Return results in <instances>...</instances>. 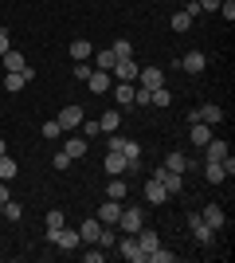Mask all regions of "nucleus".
I'll use <instances>...</instances> for the list:
<instances>
[{"instance_id": "obj_10", "label": "nucleus", "mask_w": 235, "mask_h": 263, "mask_svg": "<svg viewBox=\"0 0 235 263\" xmlns=\"http://www.w3.org/2000/svg\"><path fill=\"white\" fill-rule=\"evenodd\" d=\"M32 83V67L28 71H4V90H24Z\"/></svg>"}, {"instance_id": "obj_25", "label": "nucleus", "mask_w": 235, "mask_h": 263, "mask_svg": "<svg viewBox=\"0 0 235 263\" xmlns=\"http://www.w3.org/2000/svg\"><path fill=\"white\" fill-rule=\"evenodd\" d=\"M0 59H4V71H28V59L20 51H4Z\"/></svg>"}, {"instance_id": "obj_21", "label": "nucleus", "mask_w": 235, "mask_h": 263, "mask_svg": "<svg viewBox=\"0 0 235 263\" xmlns=\"http://www.w3.org/2000/svg\"><path fill=\"white\" fill-rule=\"evenodd\" d=\"M98 232H102V220H82V224H78L82 243H94V240H98Z\"/></svg>"}, {"instance_id": "obj_14", "label": "nucleus", "mask_w": 235, "mask_h": 263, "mask_svg": "<svg viewBox=\"0 0 235 263\" xmlns=\"http://www.w3.org/2000/svg\"><path fill=\"white\" fill-rule=\"evenodd\" d=\"M122 209H125L122 200H110V197H106V200H102V212H98V220H102V224H118Z\"/></svg>"}, {"instance_id": "obj_12", "label": "nucleus", "mask_w": 235, "mask_h": 263, "mask_svg": "<svg viewBox=\"0 0 235 263\" xmlns=\"http://www.w3.org/2000/svg\"><path fill=\"white\" fill-rule=\"evenodd\" d=\"M110 71H114V79H118V83H134V79H137V63H134V59H118Z\"/></svg>"}, {"instance_id": "obj_41", "label": "nucleus", "mask_w": 235, "mask_h": 263, "mask_svg": "<svg viewBox=\"0 0 235 263\" xmlns=\"http://www.w3.org/2000/svg\"><path fill=\"white\" fill-rule=\"evenodd\" d=\"M51 165H55L59 173H63V169H71V157H67V154H63V149H59V154H55V157H51Z\"/></svg>"}, {"instance_id": "obj_20", "label": "nucleus", "mask_w": 235, "mask_h": 263, "mask_svg": "<svg viewBox=\"0 0 235 263\" xmlns=\"http://www.w3.org/2000/svg\"><path fill=\"white\" fill-rule=\"evenodd\" d=\"M137 248H141V252H145V259H149V252H153V248H161L157 232H153V228H141V232H137Z\"/></svg>"}, {"instance_id": "obj_43", "label": "nucleus", "mask_w": 235, "mask_h": 263, "mask_svg": "<svg viewBox=\"0 0 235 263\" xmlns=\"http://www.w3.org/2000/svg\"><path fill=\"white\" fill-rule=\"evenodd\" d=\"M196 4H200V12H216L220 8V0H196Z\"/></svg>"}, {"instance_id": "obj_31", "label": "nucleus", "mask_w": 235, "mask_h": 263, "mask_svg": "<svg viewBox=\"0 0 235 263\" xmlns=\"http://www.w3.org/2000/svg\"><path fill=\"white\" fill-rule=\"evenodd\" d=\"M16 173H20V165L12 161L8 154H4V157H0V181H12V177H16Z\"/></svg>"}, {"instance_id": "obj_18", "label": "nucleus", "mask_w": 235, "mask_h": 263, "mask_svg": "<svg viewBox=\"0 0 235 263\" xmlns=\"http://www.w3.org/2000/svg\"><path fill=\"white\" fill-rule=\"evenodd\" d=\"M87 87L94 90V95H106V90H110V71H90Z\"/></svg>"}, {"instance_id": "obj_39", "label": "nucleus", "mask_w": 235, "mask_h": 263, "mask_svg": "<svg viewBox=\"0 0 235 263\" xmlns=\"http://www.w3.org/2000/svg\"><path fill=\"white\" fill-rule=\"evenodd\" d=\"M114 63H118V59H114V51H98V67H94V71H110Z\"/></svg>"}, {"instance_id": "obj_22", "label": "nucleus", "mask_w": 235, "mask_h": 263, "mask_svg": "<svg viewBox=\"0 0 235 263\" xmlns=\"http://www.w3.org/2000/svg\"><path fill=\"white\" fill-rule=\"evenodd\" d=\"M165 169H168V173H184V169H192V157H184V154H168V157H165Z\"/></svg>"}, {"instance_id": "obj_8", "label": "nucleus", "mask_w": 235, "mask_h": 263, "mask_svg": "<svg viewBox=\"0 0 235 263\" xmlns=\"http://www.w3.org/2000/svg\"><path fill=\"white\" fill-rule=\"evenodd\" d=\"M157 181H161V185H165V193H168V197H173V193H180V189H184V173H168V169H165V165H161V169H157Z\"/></svg>"}, {"instance_id": "obj_27", "label": "nucleus", "mask_w": 235, "mask_h": 263, "mask_svg": "<svg viewBox=\"0 0 235 263\" xmlns=\"http://www.w3.org/2000/svg\"><path fill=\"white\" fill-rule=\"evenodd\" d=\"M125 193H130V185H125L122 177H110V185H106V197H110V200H125Z\"/></svg>"}, {"instance_id": "obj_7", "label": "nucleus", "mask_w": 235, "mask_h": 263, "mask_svg": "<svg viewBox=\"0 0 235 263\" xmlns=\"http://www.w3.org/2000/svg\"><path fill=\"white\" fill-rule=\"evenodd\" d=\"M82 118H87V114H82V106H75V102H71V106H63L59 110V126H63V130H75V126H82Z\"/></svg>"}, {"instance_id": "obj_30", "label": "nucleus", "mask_w": 235, "mask_h": 263, "mask_svg": "<svg viewBox=\"0 0 235 263\" xmlns=\"http://www.w3.org/2000/svg\"><path fill=\"white\" fill-rule=\"evenodd\" d=\"M63 154L75 161V157H82L87 154V138H67V145H63Z\"/></svg>"}, {"instance_id": "obj_19", "label": "nucleus", "mask_w": 235, "mask_h": 263, "mask_svg": "<svg viewBox=\"0 0 235 263\" xmlns=\"http://www.w3.org/2000/svg\"><path fill=\"white\" fill-rule=\"evenodd\" d=\"M204 154H208V157H204V161H224V157L231 154V149H227V142H220V138H212V142L204 145Z\"/></svg>"}, {"instance_id": "obj_13", "label": "nucleus", "mask_w": 235, "mask_h": 263, "mask_svg": "<svg viewBox=\"0 0 235 263\" xmlns=\"http://www.w3.org/2000/svg\"><path fill=\"white\" fill-rule=\"evenodd\" d=\"M118 149H122V157H125V165H130V169H137V165H141V145H137L134 138H122V145H118Z\"/></svg>"}, {"instance_id": "obj_44", "label": "nucleus", "mask_w": 235, "mask_h": 263, "mask_svg": "<svg viewBox=\"0 0 235 263\" xmlns=\"http://www.w3.org/2000/svg\"><path fill=\"white\" fill-rule=\"evenodd\" d=\"M220 165H224V173H227V177L235 173V157H231V154H227V157H224V161H220Z\"/></svg>"}, {"instance_id": "obj_32", "label": "nucleus", "mask_w": 235, "mask_h": 263, "mask_svg": "<svg viewBox=\"0 0 235 263\" xmlns=\"http://www.w3.org/2000/svg\"><path fill=\"white\" fill-rule=\"evenodd\" d=\"M110 51H114V59H134V44H130V40H118Z\"/></svg>"}, {"instance_id": "obj_42", "label": "nucleus", "mask_w": 235, "mask_h": 263, "mask_svg": "<svg viewBox=\"0 0 235 263\" xmlns=\"http://www.w3.org/2000/svg\"><path fill=\"white\" fill-rule=\"evenodd\" d=\"M90 71H94V67H90V63H75V75L82 79V83H87V79H90Z\"/></svg>"}, {"instance_id": "obj_24", "label": "nucleus", "mask_w": 235, "mask_h": 263, "mask_svg": "<svg viewBox=\"0 0 235 263\" xmlns=\"http://www.w3.org/2000/svg\"><path fill=\"white\" fill-rule=\"evenodd\" d=\"M98 126H102V134H118V126H122V114L118 110H106L98 118Z\"/></svg>"}, {"instance_id": "obj_38", "label": "nucleus", "mask_w": 235, "mask_h": 263, "mask_svg": "<svg viewBox=\"0 0 235 263\" xmlns=\"http://www.w3.org/2000/svg\"><path fill=\"white\" fill-rule=\"evenodd\" d=\"M216 12H220L227 24H231V20H235V0H220V8H216Z\"/></svg>"}, {"instance_id": "obj_17", "label": "nucleus", "mask_w": 235, "mask_h": 263, "mask_svg": "<svg viewBox=\"0 0 235 263\" xmlns=\"http://www.w3.org/2000/svg\"><path fill=\"white\" fill-rule=\"evenodd\" d=\"M145 200H149V204H165V200H168L165 185H161L157 177H149V185H145Z\"/></svg>"}, {"instance_id": "obj_1", "label": "nucleus", "mask_w": 235, "mask_h": 263, "mask_svg": "<svg viewBox=\"0 0 235 263\" xmlns=\"http://www.w3.org/2000/svg\"><path fill=\"white\" fill-rule=\"evenodd\" d=\"M118 224H122V232H125V236H137V232L145 228V212L137 209V204H134V209H122Z\"/></svg>"}, {"instance_id": "obj_45", "label": "nucleus", "mask_w": 235, "mask_h": 263, "mask_svg": "<svg viewBox=\"0 0 235 263\" xmlns=\"http://www.w3.org/2000/svg\"><path fill=\"white\" fill-rule=\"evenodd\" d=\"M8 200V181H0V204Z\"/></svg>"}, {"instance_id": "obj_16", "label": "nucleus", "mask_w": 235, "mask_h": 263, "mask_svg": "<svg viewBox=\"0 0 235 263\" xmlns=\"http://www.w3.org/2000/svg\"><path fill=\"white\" fill-rule=\"evenodd\" d=\"M180 67H184L188 75H200L204 67H208V59H204V51H188L184 59H180Z\"/></svg>"}, {"instance_id": "obj_37", "label": "nucleus", "mask_w": 235, "mask_h": 263, "mask_svg": "<svg viewBox=\"0 0 235 263\" xmlns=\"http://www.w3.org/2000/svg\"><path fill=\"white\" fill-rule=\"evenodd\" d=\"M59 134H63V126H59L55 118H51V122H44V138H47V142H55Z\"/></svg>"}, {"instance_id": "obj_35", "label": "nucleus", "mask_w": 235, "mask_h": 263, "mask_svg": "<svg viewBox=\"0 0 235 263\" xmlns=\"http://www.w3.org/2000/svg\"><path fill=\"white\" fill-rule=\"evenodd\" d=\"M192 28V16L188 12H177V16H173V32H188Z\"/></svg>"}, {"instance_id": "obj_28", "label": "nucleus", "mask_w": 235, "mask_h": 263, "mask_svg": "<svg viewBox=\"0 0 235 263\" xmlns=\"http://www.w3.org/2000/svg\"><path fill=\"white\" fill-rule=\"evenodd\" d=\"M114 99H118V106H134V83H118Z\"/></svg>"}, {"instance_id": "obj_33", "label": "nucleus", "mask_w": 235, "mask_h": 263, "mask_svg": "<svg viewBox=\"0 0 235 263\" xmlns=\"http://www.w3.org/2000/svg\"><path fill=\"white\" fill-rule=\"evenodd\" d=\"M94 243H98V248H114V243H118V236L110 232V224H102V232H98V240H94Z\"/></svg>"}, {"instance_id": "obj_9", "label": "nucleus", "mask_w": 235, "mask_h": 263, "mask_svg": "<svg viewBox=\"0 0 235 263\" xmlns=\"http://www.w3.org/2000/svg\"><path fill=\"white\" fill-rule=\"evenodd\" d=\"M188 138H192V145H200V149H204V145L212 142V126H204L200 118H192L188 122Z\"/></svg>"}, {"instance_id": "obj_23", "label": "nucleus", "mask_w": 235, "mask_h": 263, "mask_svg": "<svg viewBox=\"0 0 235 263\" xmlns=\"http://www.w3.org/2000/svg\"><path fill=\"white\" fill-rule=\"evenodd\" d=\"M204 177H208V185H224V181H227V173H224V165H220V161L204 165Z\"/></svg>"}, {"instance_id": "obj_11", "label": "nucleus", "mask_w": 235, "mask_h": 263, "mask_svg": "<svg viewBox=\"0 0 235 263\" xmlns=\"http://www.w3.org/2000/svg\"><path fill=\"white\" fill-rule=\"evenodd\" d=\"M196 118H200L204 126H220V122H224V110L216 106V102H204V106H196Z\"/></svg>"}, {"instance_id": "obj_3", "label": "nucleus", "mask_w": 235, "mask_h": 263, "mask_svg": "<svg viewBox=\"0 0 235 263\" xmlns=\"http://www.w3.org/2000/svg\"><path fill=\"white\" fill-rule=\"evenodd\" d=\"M47 243H55V248H63V252H75L78 243H82V236H78V228H67V224H63Z\"/></svg>"}, {"instance_id": "obj_46", "label": "nucleus", "mask_w": 235, "mask_h": 263, "mask_svg": "<svg viewBox=\"0 0 235 263\" xmlns=\"http://www.w3.org/2000/svg\"><path fill=\"white\" fill-rule=\"evenodd\" d=\"M4 51H8V35L0 32V55H4Z\"/></svg>"}, {"instance_id": "obj_40", "label": "nucleus", "mask_w": 235, "mask_h": 263, "mask_svg": "<svg viewBox=\"0 0 235 263\" xmlns=\"http://www.w3.org/2000/svg\"><path fill=\"white\" fill-rule=\"evenodd\" d=\"M98 134H102L98 122H87V118H82V138H87V142H90V138H98Z\"/></svg>"}, {"instance_id": "obj_26", "label": "nucleus", "mask_w": 235, "mask_h": 263, "mask_svg": "<svg viewBox=\"0 0 235 263\" xmlns=\"http://www.w3.org/2000/svg\"><path fill=\"white\" fill-rule=\"evenodd\" d=\"M90 51H94V47H90V40H71V59H75V63L90 59Z\"/></svg>"}, {"instance_id": "obj_47", "label": "nucleus", "mask_w": 235, "mask_h": 263, "mask_svg": "<svg viewBox=\"0 0 235 263\" xmlns=\"http://www.w3.org/2000/svg\"><path fill=\"white\" fill-rule=\"evenodd\" d=\"M4 154H8V145H4V138H0V157H4Z\"/></svg>"}, {"instance_id": "obj_36", "label": "nucleus", "mask_w": 235, "mask_h": 263, "mask_svg": "<svg viewBox=\"0 0 235 263\" xmlns=\"http://www.w3.org/2000/svg\"><path fill=\"white\" fill-rule=\"evenodd\" d=\"M173 259H177V255L165 252V248H153V252H149V263H173Z\"/></svg>"}, {"instance_id": "obj_4", "label": "nucleus", "mask_w": 235, "mask_h": 263, "mask_svg": "<svg viewBox=\"0 0 235 263\" xmlns=\"http://www.w3.org/2000/svg\"><path fill=\"white\" fill-rule=\"evenodd\" d=\"M114 248L122 252V259H125V263H145V252L137 248V236H125V240H118Z\"/></svg>"}, {"instance_id": "obj_15", "label": "nucleus", "mask_w": 235, "mask_h": 263, "mask_svg": "<svg viewBox=\"0 0 235 263\" xmlns=\"http://www.w3.org/2000/svg\"><path fill=\"white\" fill-rule=\"evenodd\" d=\"M102 165H106V173H110V177H122L125 169H130V165H125V157H122V149H110Z\"/></svg>"}, {"instance_id": "obj_2", "label": "nucleus", "mask_w": 235, "mask_h": 263, "mask_svg": "<svg viewBox=\"0 0 235 263\" xmlns=\"http://www.w3.org/2000/svg\"><path fill=\"white\" fill-rule=\"evenodd\" d=\"M188 228H192V236H196L200 248H212V243H216V232L200 220V212H188Z\"/></svg>"}, {"instance_id": "obj_6", "label": "nucleus", "mask_w": 235, "mask_h": 263, "mask_svg": "<svg viewBox=\"0 0 235 263\" xmlns=\"http://www.w3.org/2000/svg\"><path fill=\"white\" fill-rule=\"evenodd\" d=\"M200 220H204L212 232H224V228H227V212L220 209V204H208V209L200 212Z\"/></svg>"}, {"instance_id": "obj_5", "label": "nucleus", "mask_w": 235, "mask_h": 263, "mask_svg": "<svg viewBox=\"0 0 235 263\" xmlns=\"http://www.w3.org/2000/svg\"><path fill=\"white\" fill-rule=\"evenodd\" d=\"M137 83L145 90H157V87H165V71L161 67H137Z\"/></svg>"}, {"instance_id": "obj_34", "label": "nucleus", "mask_w": 235, "mask_h": 263, "mask_svg": "<svg viewBox=\"0 0 235 263\" xmlns=\"http://www.w3.org/2000/svg\"><path fill=\"white\" fill-rule=\"evenodd\" d=\"M0 212H4V220H20V216H24V209L16 204V200H4V204H0Z\"/></svg>"}, {"instance_id": "obj_29", "label": "nucleus", "mask_w": 235, "mask_h": 263, "mask_svg": "<svg viewBox=\"0 0 235 263\" xmlns=\"http://www.w3.org/2000/svg\"><path fill=\"white\" fill-rule=\"evenodd\" d=\"M47 240H51V236H55V232L59 228H63V224H67V216H63V212H59V209H51V212H47Z\"/></svg>"}]
</instances>
